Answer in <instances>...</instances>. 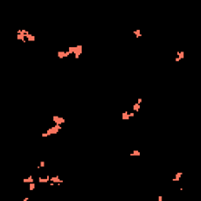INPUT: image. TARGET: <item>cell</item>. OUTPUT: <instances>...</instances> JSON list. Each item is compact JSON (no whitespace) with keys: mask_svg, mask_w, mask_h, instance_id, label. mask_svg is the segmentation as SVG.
Masks as SVG:
<instances>
[{"mask_svg":"<svg viewBox=\"0 0 201 201\" xmlns=\"http://www.w3.org/2000/svg\"><path fill=\"white\" fill-rule=\"evenodd\" d=\"M61 129H63V126H60V124H52L47 130H44V132L41 134V137H42V138H47L49 135H57V134H58Z\"/></svg>","mask_w":201,"mask_h":201,"instance_id":"obj_1","label":"cell"},{"mask_svg":"<svg viewBox=\"0 0 201 201\" xmlns=\"http://www.w3.org/2000/svg\"><path fill=\"white\" fill-rule=\"evenodd\" d=\"M28 35H30V32H28V30H25V28H18V30H16L14 38L18 39V41H21V42H28V41H27Z\"/></svg>","mask_w":201,"mask_h":201,"instance_id":"obj_2","label":"cell"},{"mask_svg":"<svg viewBox=\"0 0 201 201\" xmlns=\"http://www.w3.org/2000/svg\"><path fill=\"white\" fill-rule=\"evenodd\" d=\"M69 52L72 53V55L76 57V58H79L80 55H82V52H83V46L82 44H77V46H69Z\"/></svg>","mask_w":201,"mask_h":201,"instance_id":"obj_3","label":"cell"},{"mask_svg":"<svg viewBox=\"0 0 201 201\" xmlns=\"http://www.w3.org/2000/svg\"><path fill=\"white\" fill-rule=\"evenodd\" d=\"M52 123L53 124H60V126H63L66 123V119L63 118V116H60V115H52Z\"/></svg>","mask_w":201,"mask_h":201,"instance_id":"obj_4","label":"cell"},{"mask_svg":"<svg viewBox=\"0 0 201 201\" xmlns=\"http://www.w3.org/2000/svg\"><path fill=\"white\" fill-rule=\"evenodd\" d=\"M72 53L69 52V49H65V50H58V52H57V57H58V58H69V57H71Z\"/></svg>","mask_w":201,"mask_h":201,"instance_id":"obj_5","label":"cell"},{"mask_svg":"<svg viewBox=\"0 0 201 201\" xmlns=\"http://www.w3.org/2000/svg\"><path fill=\"white\" fill-rule=\"evenodd\" d=\"M134 116H135V112H124V113H121V119L123 121H129V119H132Z\"/></svg>","mask_w":201,"mask_h":201,"instance_id":"obj_6","label":"cell"},{"mask_svg":"<svg viewBox=\"0 0 201 201\" xmlns=\"http://www.w3.org/2000/svg\"><path fill=\"white\" fill-rule=\"evenodd\" d=\"M50 185H60V184H63V179L60 176H50Z\"/></svg>","mask_w":201,"mask_h":201,"instance_id":"obj_7","label":"cell"},{"mask_svg":"<svg viewBox=\"0 0 201 201\" xmlns=\"http://www.w3.org/2000/svg\"><path fill=\"white\" fill-rule=\"evenodd\" d=\"M185 58V50H176V63H181Z\"/></svg>","mask_w":201,"mask_h":201,"instance_id":"obj_8","label":"cell"},{"mask_svg":"<svg viewBox=\"0 0 201 201\" xmlns=\"http://www.w3.org/2000/svg\"><path fill=\"white\" fill-rule=\"evenodd\" d=\"M142 102H143V99L142 98H138V100L137 102H134V105H132V112H140V109H142Z\"/></svg>","mask_w":201,"mask_h":201,"instance_id":"obj_9","label":"cell"},{"mask_svg":"<svg viewBox=\"0 0 201 201\" xmlns=\"http://www.w3.org/2000/svg\"><path fill=\"white\" fill-rule=\"evenodd\" d=\"M36 181H38V184H47V182H50V176H47V175L38 176V177H36Z\"/></svg>","mask_w":201,"mask_h":201,"instance_id":"obj_10","label":"cell"},{"mask_svg":"<svg viewBox=\"0 0 201 201\" xmlns=\"http://www.w3.org/2000/svg\"><path fill=\"white\" fill-rule=\"evenodd\" d=\"M182 176H184V171H177L176 175L173 176V179H171V181H173V182H179V181L182 179Z\"/></svg>","mask_w":201,"mask_h":201,"instance_id":"obj_11","label":"cell"},{"mask_svg":"<svg viewBox=\"0 0 201 201\" xmlns=\"http://www.w3.org/2000/svg\"><path fill=\"white\" fill-rule=\"evenodd\" d=\"M35 181H36L35 176H27V177L22 179V182H24V184H30V182H35Z\"/></svg>","mask_w":201,"mask_h":201,"instance_id":"obj_12","label":"cell"},{"mask_svg":"<svg viewBox=\"0 0 201 201\" xmlns=\"http://www.w3.org/2000/svg\"><path fill=\"white\" fill-rule=\"evenodd\" d=\"M132 33H134V36H135V38H142V36H143V32L140 28H135Z\"/></svg>","mask_w":201,"mask_h":201,"instance_id":"obj_13","label":"cell"},{"mask_svg":"<svg viewBox=\"0 0 201 201\" xmlns=\"http://www.w3.org/2000/svg\"><path fill=\"white\" fill-rule=\"evenodd\" d=\"M129 156L130 157H140V156H142V151H130V152H129Z\"/></svg>","mask_w":201,"mask_h":201,"instance_id":"obj_14","label":"cell"},{"mask_svg":"<svg viewBox=\"0 0 201 201\" xmlns=\"http://www.w3.org/2000/svg\"><path fill=\"white\" fill-rule=\"evenodd\" d=\"M36 182H38V181H35V182H30V184H27V185H28V190H30V192H33V190L36 189Z\"/></svg>","mask_w":201,"mask_h":201,"instance_id":"obj_15","label":"cell"},{"mask_svg":"<svg viewBox=\"0 0 201 201\" xmlns=\"http://www.w3.org/2000/svg\"><path fill=\"white\" fill-rule=\"evenodd\" d=\"M27 41H28V42H35V41H36V36L30 33V35H28V38H27Z\"/></svg>","mask_w":201,"mask_h":201,"instance_id":"obj_16","label":"cell"},{"mask_svg":"<svg viewBox=\"0 0 201 201\" xmlns=\"http://www.w3.org/2000/svg\"><path fill=\"white\" fill-rule=\"evenodd\" d=\"M38 168H39V170L46 168V160H41V162H38Z\"/></svg>","mask_w":201,"mask_h":201,"instance_id":"obj_17","label":"cell"},{"mask_svg":"<svg viewBox=\"0 0 201 201\" xmlns=\"http://www.w3.org/2000/svg\"><path fill=\"white\" fill-rule=\"evenodd\" d=\"M157 201H163V195H157Z\"/></svg>","mask_w":201,"mask_h":201,"instance_id":"obj_18","label":"cell"}]
</instances>
